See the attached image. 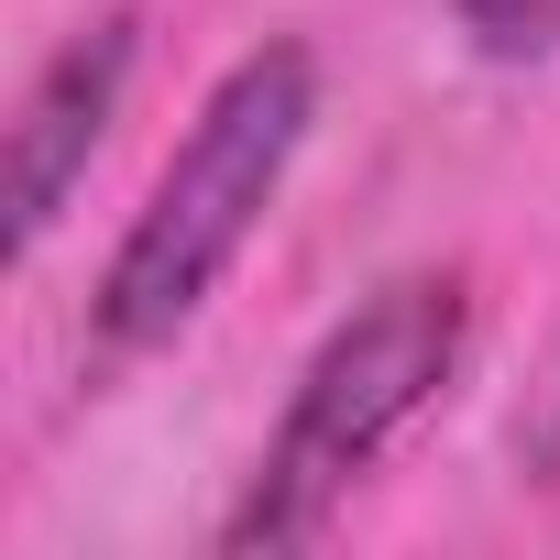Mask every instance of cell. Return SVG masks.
<instances>
[{
	"label": "cell",
	"instance_id": "1",
	"mask_svg": "<svg viewBox=\"0 0 560 560\" xmlns=\"http://www.w3.org/2000/svg\"><path fill=\"white\" fill-rule=\"evenodd\" d=\"M319 121V56L308 45H253L187 121V143L165 154L154 198L132 209L121 253L100 264V352H165L242 264V242L264 231L275 187H287L298 143Z\"/></svg>",
	"mask_w": 560,
	"mask_h": 560
},
{
	"label": "cell",
	"instance_id": "2",
	"mask_svg": "<svg viewBox=\"0 0 560 560\" xmlns=\"http://www.w3.org/2000/svg\"><path fill=\"white\" fill-rule=\"evenodd\" d=\"M462 330H472V298L451 264H418V275H385V287L308 352L287 418H275L242 505L220 516V549H308L352 483L451 396L462 374Z\"/></svg>",
	"mask_w": 560,
	"mask_h": 560
},
{
	"label": "cell",
	"instance_id": "3",
	"mask_svg": "<svg viewBox=\"0 0 560 560\" xmlns=\"http://www.w3.org/2000/svg\"><path fill=\"white\" fill-rule=\"evenodd\" d=\"M132 56H143V23L132 12H100V23H78L34 67V89L12 110V154H0V242H12V264H34L45 231L67 220V198L89 187V165H100V143L121 121Z\"/></svg>",
	"mask_w": 560,
	"mask_h": 560
},
{
	"label": "cell",
	"instance_id": "4",
	"mask_svg": "<svg viewBox=\"0 0 560 560\" xmlns=\"http://www.w3.org/2000/svg\"><path fill=\"white\" fill-rule=\"evenodd\" d=\"M451 23L483 67H549L560 56V0H451Z\"/></svg>",
	"mask_w": 560,
	"mask_h": 560
}]
</instances>
